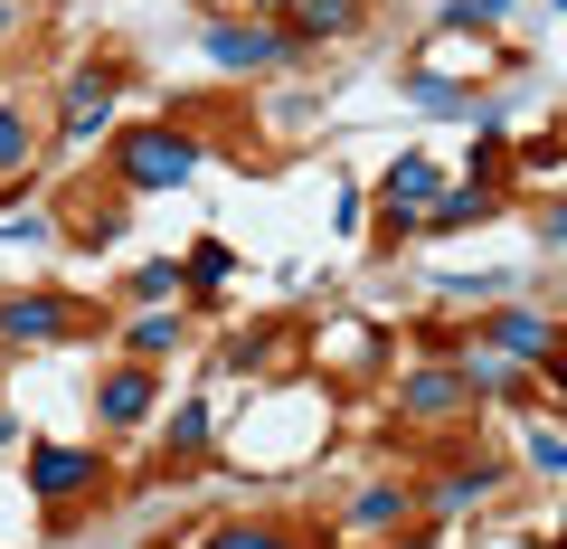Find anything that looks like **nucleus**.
I'll return each mask as SVG.
<instances>
[{"instance_id":"nucleus-1","label":"nucleus","mask_w":567,"mask_h":549,"mask_svg":"<svg viewBox=\"0 0 567 549\" xmlns=\"http://www.w3.org/2000/svg\"><path fill=\"white\" fill-rule=\"evenodd\" d=\"M199 133H181V123H133L114 143V181L123 190H181V181H199Z\"/></svg>"},{"instance_id":"nucleus-2","label":"nucleus","mask_w":567,"mask_h":549,"mask_svg":"<svg viewBox=\"0 0 567 549\" xmlns=\"http://www.w3.org/2000/svg\"><path fill=\"white\" fill-rule=\"evenodd\" d=\"M76 332H85V304H66V294H10L0 304V342L48 350V342H76Z\"/></svg>"},{"instance_id":"nucleus-3","label":"nucleus","mask_w":567,"mask_h":549,"mask_svg":"<svg viewBox=\"0 0 567 549\" xmlns=\"http://www.w3.org/2000/svg\"><path fill=\"white\" fill-rule=\"evenodd\" d=\"M95 484H104L95 446H39L29 455V492H39V502H76V492H95Z\"/></svg>"},{"instance_id":"nucleus-4","label":"nucleus","mask_w":567,"mask_h":549,"mask_svg":"<svg viewBox=\"0 0 567 549\" xmlns=\"http://www.w3.org/2000/svg\"><path fill=\"white\" fill-rule=\"evenodd\" d=\"M398 407L416 417V427H445V417H464V407H473V388H464V369H406Z\"/></svg>"},{"instance_id":"nucleus-5","label":"nucleus","mask_w":567,"mask_h":549,"mask_svg":"<svg viewBox=\"0 0 567 549\" xmlns=\"http://www.w3.org/2000/svg\"><path fill=\"white\" fill-rule=\"evenodd\" d=\"M152 407H162V379H152V369H142V360L104 369V388H95V417H104V427H142Z\"/></svg>"},{"instance_id":"nucleus-6","label":"nucleus","mask_w":567,"mask_h":549,"mask_svg":"<svg viewBox=\"0 0 567 549\" xmlns=\"http://www.w3.org/2000/svg\"><path fill=\"white\" fill-rule=\"evenodd\" d=\"M483 342L502 350V360H548V350H558L567 332L548 323V313H529V304H511V313H492V323H483Z\"/></svg>"},{"instance_id":"nucleus-7","label":"nucleus","mask_w":567,"mask_h":549,"mask_svg":"<svg viewBox=\"0 0 567 549\" xmlns=\"http://www.w3.org/2000/svg\"><path fill=\"white\" fill-rule=\"evenodd\" d=\"M284 48H322V39H350V29L369 20V0H293V10H284Z\"/></svg>"},{"instance_id":"nucleus-8","label":"nucleus","mask_w":567,"mask_h":549,"mask_svg":"<svg viewBox=\"0 0 567 549\" xmlns=\"http://www.w3.org/2000/svg\"><path fill=\"white\" fill-rule=\"evenodd\" d=\"M208 58L237 67V77H256V67L284 58V39H275V29H246V20H208Z\"/></svg>"},{"instance_id":"nucleus-9","label":"nucleus","mask_w":567,"mask_h":549,"mask_svg":"<svg viewBox=\"0 0 567 549\" xmlns=\"http://www.w3.org/2000/svg\"><path fill=\"white\" fill-rule=\"evenodd\" d=\"M379 200H388V227H416V209H435V162L406 152V162L379 181Z\"/></svg>"},{"instance_id":"nucleus-10","label":"nucleus","mask_w":567,"mask_h":549,"mask_svg":"<svg viewBox=\"0 0 567 549\" xmlns=\"http://www.w3.org/2000/svg\"><path fill=\"white\" fill-rule=\"evenodd\" d=\"M104 123H114V77H104V67H85V77H66V133H104Z\"/></svg>"},{"instance_id":"nucleus-11","label":"nucleus","mask_w":567,"mask_h":549,"mask_svg":"<svg viewBox=\"0 0 567 549\" xmlns=\"http://www.w3.org/2000/svg\"><path fill=\"white\" fill-rule=\"evenodd\" d=\"M492 492V465H454V474H435L425 484V511H473Z\"/></svg>"},{"instance_id":"nucleus-12","label":"nucleus","mask_w":567,"mask_h":549,"mask_svg":"<svg viewBox=\"0 0 567 549\" xmlns=\"http://www.w3.org/2000/svg\"><path fill=\"white\" fill-rule=\"evenodd\" d=\"M406 511H416V484H369L360 502H350V521H360V530H398Z\"/></svg>"},{"instance_id":"nucleus-13","label":"nucleus","mask_w":567,"mask_h":549,"mask_svg":"<svg viewBox=\"0 0 567 549\" xmlns=\"http://www.w3.org/2000/svg\"><path fill=\"white\" fill-rule=\"evenodd\" d=\"M123 342H133V360H142V369L171 360V350H181V313H133V323H123Z\"/></svg>"},{"instance_id":"nucleus-14","label":"nucleus","mask_w":567,"mask_h":549,"mask_svg":"<svg viewBox=\"0 0 567 549\" xmlns=\"http://www.w3.org/2000/svg\"><path fill=\"white\" fill-rule=\"evenodd\" d=\"M189 285H227V275H237V256H227V237H199L189 246V265H181Z\"/></svg>"},{"instance_id":"nucleus-15","label":"nucleus","mask_w":567,"mask_h":549,"mask_svg":"<svg viewBox=\"0 0 567 549\" xmlns=\"http://www.w3.org/2000/svg\"><path fill=\"white\" fill-rule=\"evenodd\" d=\"M29 152H39V133H29V114H20V104H0V171H20Z\"/></svg>"},{"instance_id":"nucleus-16","label":"nucleus","mask_w":567,"mask_h":549,"mask_svg":"<svg viewBox=\"0 0 567 549\" xmlns=\"http://www.w3.org/2000/svg\"><path fill=\"white\" fill-rule=\"evenodd\" d=\"M208 549H303V540H293V530H265V521H227Z\"/></svg>"},{"instance_id":"nucleus-17","label":"nucleus","mask_w":567,"mask_h":549,"mask_svg":"<svg viewBox=\"0 0 567 549\" xmlns=\"http://www.w3.org/2000/svg\"><path fill=\"white\" fill-rule=\"evenodd\" d=\"M483 209H492V190H435L425 218H435V227H464V218H483Z\"/></svg>"},{"instance_id":"nucleus-18","label":"nucleus","mask_w":567,"mask_h":549,"mask_svg":"<svg viewBox=\"0 0 567 549\" xmlns=\"http://www.w3.org/2000/svg\"><path fill=\"white\" fill-rule=\"evenodd\" d=\"M208 446V407H181V417H171V455H181V465H189V455H199Z\"/></svg>"},{"instance_id":"nucleus-19","label":"nucleus","mask_w":567,"mask_h":549,"mask_svg":"<svg viewBox=\"0 0 567 549\" xmlns=\"http://www.w3.org/2000/svg\"><path fill=\"white\" fill-rule=\"evenodd\" d=\"M529 465H539L548 484H567V436H548V427H529Z\"/></svg>"},{"instance_id":"nucleus-20","label":"nucleus","mask_w":567,"mask_h":549,"mask_svg":"<svg viewBox=\"0 0 567 549\" xmlns=\"http://www.w3.org/2000/svg\"><path fill=\"white\" fill-rule=\"evenodd\" d=\"M483 20H502V0H454L445 10V29H483Z\"/></svg>"},{"instance_id":"nucleus-21","label":"nucleus","mask_w":567,"mask_h":549,"mask_svg":"<svg viewBox=\"0 0 567 549\" xmlns=\"http://www.w3.org/2000/svg\"><path fill=\"white\" fill-rule=\"evenodd\" d=\"M0 237H20V246H48V218H0Z\"/></svg>"},{"instance_id":"nucleus-22","label":"nucleus","mask_w":567,"mask_h":549,"mask_svg":"<svg viewBox=\"0 0 567 549\" xmlns=\"http://www.w3.org/2000/svg\"><path fill=\"white\" fill-rule=\"evenodd\" d=\"M539 369H548V398H567V342H558V350H548V360H539Z\"/></svg>"},{"instance_id":"nucleus-23","label":"nucleus","mask_w":567,"mask_h":549,"mask_svg":"<svg viewBox=\"0 0 567 549\" xmlns=\"http://www.w3.org/2000/svg\"><path fill=\"white\" fill-rule=\"evenodd\" d=\"M548 237H567V209H548Z\"/></svg>"},{"instance_id":"nucleus-24","label":"nucleus","mask_w":567,"mask_h":549,"mask_svg":"<svg viewBox=\"0 0 567 549\" xmlns=\"http://www.w3.org/2000/svg\"><path fill=\"white\" fill-rule=\"evenodd\" d=\"M246 10H293V0H246Z\"/></svg>"},{"instance_id":"nucleus-25","label":"nucleus","mask_w":567,"mask_h":549,"mask_svg":"<svg viewBox=\"0 0 567 549\" xmlns=\"http://www.w3.org/2000/svg\"><path fill=\"white\" fill-rule=\"evenodd\" d=\"M398 549H445V540H398Z\"/></svg>"},{"instance_id":"nucleus-26","label":"nucleus","mask_w":567,"mask_h":549,"mask_svg":"<svg viewBox=\"0 0 567 549\" xmlns=\"http://www.w3.org/2000/svg\"><path fill=\"white\" fill-rule=\"evenodd\" d=\"M208 10H227V0H208Z\"/></svg>"},{"instance_id":"nucleus-27","label":"nucleus","mask_w":567,"mask_h":549,"mask_svg":"<svg viewBox=\"0 0 567 549\" xmlns=\"http://www.w3.org/2000/svg\"><path fill=\"white\" fill-rule=\"evenodd\" d=\"M0 29H10V10H0Z\"/></svg>"}]
</instances>
